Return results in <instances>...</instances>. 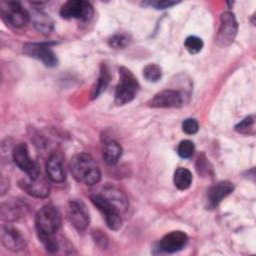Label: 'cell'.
Instances as JSON below:
<instances>
[{
    "label": "cell",
    "mask_w": 256,
    "mask_h": 256,
    "mask_svg": "<svg viewBox=\"0 0 256 256\" xmlns=\"http://www.w3.org/2000/svg\"><path fill=\"white\" fill-rule=\"evenodd\" d=\"M182 129L183 131L186 133V134H189V135H193L195 133H197L198 129H199V125H198V122L193 119V118H188V119H185L182 123Z\"/></svg>",
    "instance_id": "83f0119b"
},
{
    "label": "cell",
    "mask_w": 256,
    "mask_h": 256,
    "mask_svg": "<svg viewBox=\"0 0 256 256\" xmlns=\"http://www.w3.org/2000/svg\"><path fill=\"white\" fill-rule=\"evenodd\" d=\"M1 238L4 246L12 251H20L26 247L25 238L21 232L14 227H3Z\"/></svg>",
    "instance_id": "9a60e30c"
},
{
    "label": "cell",
    "mask_w": 256,
    "mask_h": 256,
    "mask_svg": "<svg viewBox=\"0 0 256 256\" xmlns=\"http://www.w3.org/2000/svg\"><path fill=\"white\" fill-rule=\"evenodd\" d=\"M53 43L51 42H37L26 43L23 46V52L35 59L40 60L47 67H55L58 64V59L52 51Z\"/></svg>",
    "instance_id": "5b68a950"
},
{
    "label": "cell",
    "mask_w": 256,
    "mask_h": 256,
    "mask_svg": "<svg viewBox=\"0 0 256 256\" xmlns=\"http://www.w3.org/2000/svg\"><path fill=\"white\" fill-rule=\"evenodd\" d=\"M173 181L177 189L186 190L192 183V173L187 168L179 167L174 172Z\"/></svg>",
    "instance_id": "7402d4cb"
},
{
    "label": "cell",
    "mask_w": 256,
    "mask_h": 256,
    "mask_svg": "<svg viewBox=\"0 0 256 256\" xmlns=\"http://www.w3.org/2000/svg\"><path fill=\"white\" fill-rule=\"evenodd\" d=\"M13 160L15 164L28 175V177L35 178L40 175L39 166L30 157L26 144H19L14 148Z\"/></svg>",
    "instance_id": "9c48e42d"
},
{
    "label": "cell",
    "mask_w": 256,
    "mask_h": 256,
    "mask_svg": "<svg viewBox=\"0 0 256 256\" xmlns=\"http://www.w3.org/2000/svg\"><path fill=\"white\" fill-rule=\"evenodd\" d=\"M68 218L77 230L82 231L86 229L90 222V216L85 203L79 199L70 200L68 205Z\"/></svg>",
    "instance_id": "8fae6325"
},
{
    "label": "cell",
    "mask_w": 256,
    "mask_h": 256,
    "mask_svg": "<svg viewBox=\"0 0 256 256\" xmlns=\"http://www.w3.org/2000/svg\"><path fill=\"white\" fill-rule=\"evenodd\" d=\"M188 236L183 231H172L164 235L159 242V249L165 253H174L186 245Z\"/></svg>",
    "instance_id": "4fadbf2b"
},
{
    "label": "cell",
    "mask_w": 256,
    "mask_h": 256,
    "mask_svg": "<svg viewBox=\"0 0 256 256\" xmlns=\"http://www.w3.org/2000/svg\"><path fill=\"white\" fill-rule=\"evenodd\" d=\"M143 76L149 82H157L162 77V70L157 64H147L143 69Z\"/></svg>",
    "instance_id": "603a6c76"
},
{
    "label": "cell",
    "mask_w": 256,
    "mask_h": 256,
    "mask_svg": "<svg viewBox=\"0 0 256 256\" xmlns=\"http://www.w3.org/2000/svg\"><path fill=\"white\" fill-rule=\"evenodd\" d=\"M238 23L233 13L224 12L220 16V25L218 29V33L216 36V43L225 47L230 45L237 34Z\"/></svg>",
    "instance_id": "52a82bcc"
},
{
    "label": "cell",
    "mask_w": 256,
    "mask_h": 256,
    "mask_svg": "<svg viewBox=\"0 0 256 256\" xmlns=\"http://www.w3.org/2000/svg\"><path fill=\"white\" fill-rule=\"evenodd\" d=\"M195 151V147L192 141L190 140H183L179 143L177 147V153L181 158L187 159L190 158Z\"/></svg>",
    "instance_id": "d4e9b609"
},
{
    "label": "cell",
    "mask_w": 256,
    "mask_h": 256,
    "mask_svg": "<svg viewBox=\"0 0 256 256\" xmlns=\"http://www.w3.org/2000/svg\"><path fill=\"white\" fill-rule=\"evenodd\" d=\"M234 190V185L230 181H220L211 186L206 194V202L208 207L215 208L220 202L229 196Z\"/></svg>",
    "instance_id": "7c38bea8"
},
{
    "label": "cell",
    "mask_w": 256,
    "mask_h": 256,
    "mask_svg": "<svg viewBox=\"0 0 256 256\" xmlns=\"http://www.w3.org/2000/svg\"><path fill=\"white\" fill-rule=\"evenodd\" d=\"M139 83L134 74L125 67L119 68V82L115 89L114 103L117 106L131 102L139 91Z\"/></svg>",
    "instance_id": "7a4b0ae2"
},
{
    "label": "cell",
    "mask_w": 256,
    "mask_h": 256,
    "mask_svg": "<svg viewBox=\"0 0 256 256\" xmlns=\"http://www.w3.org/2000/svg\"><path fill=\"white\" fill-rule=\"evenodd\" d=\"M48 177L54 182H62L65 179V170L61 157L57 154H52L46 164Z\"/></svg>",
    "instance_id": "d6986e66"
},
{
    "label": "cell",
    "mask_w": 256,
    "mask_h": 256,
    "mask_svg": "<svg viewBox=\"0 0 256 256\" xmlns=\"http://www.w3.org/2000/svg\"><path fill=\"white\" fill-rule=\"evenodd\" d=\"M110 80H111V75H110L109 68L105 63H102L100 66V72H99V77H98L97 83L91 93V99L97 98L102 92H104L106 90Z\"/></svg>",
    "instance_id": "ffe728a7"
},
{
    "label": "cell",
    "mask_w": 256,
    "mask_h": 256,
    "mask_svg": "<svg viewBox=\"0 0 256 256\" xmlns=\"http://www.w3.org/2000/svg\"><path fill=\"white\" fill-rule=\"evenodd\" d=\"M122 155L121 145L114 139H105L102 145V156L108 165H115Z\"/></svg>",
    "instance_id": "ac0fdd59"
},
{
    "label": "cell",
    "mask_w": 256,
    "mask_h": 256,
    "mask_svg": "<svg viewBox=\"0 0 256 256\" xmlns=\"http://www.w3.org/2000/svg\"><path fill=\"white\" fill-rule=\"evenodd\" d=\"M20 186L30 195L38 198H44L49 194V183L48 181L40 174L35 178L29 177L28 179L20 182Z\"/></svg>",
    "instance_id": "5bb4252c"
},
{
    "label": "cell",
    "mask_w": 256,
    "mask_h": 256,
    "mask_svg": "<svg viewBox=\"0 0 256 256\" xmlns=\"http://www.w3.org/2000/svg\"><path fill=\"white\" fill-rule=\"evenodd\" d=\"M0 7L2 19L15 28L24 27L30 20V14L19 2H1Z\"/></svg>",
    "instance_id": "277c9868"
},
{
    "label": "cell",
    "mask_w": 256,
    "mask_h": 256,
    "mask_svg": "<svg viewBox=\"0 0 256 256\" xmlns=\"http://www.w3.org/2000/svg\"><path fill=\"white\" fill-rule=\"evenodd\" d=\"M182 105V93L172 89L162 90L148 101V106L152 108H179Z\"/></svg>",
    "instance_id": "30bf717a"
},
{
    "label": "cell",
    "mask_w": 256,
    "mask_h": 256,
    "mask_svg": "<svg viewBox=\"0 0 256 256\" xmlns=\"http://www.w3.org/2000/svg\"><path fill=\"white\" fill-rule=\"evenodd\" d=\"M28 212L25 203L19 200H11L1 205V217L5 221H15Z\"/></svg>",
    "instance_id": "2e32d148"
},
{
    "label": "cell",
    "mask_w": 256,
    "mask_h": 256,
    "mask_svg": "<svg viewBox=\"0 0 256 256\" xmlns=\"http://www.w3.org/2000/svg\"><path fill=\"white\" fill-rule=\"evenodd\" d=\"M178 2L176 1H171V0H155V1H149L146 3H143L144 5H149L151 7H154L156 9H166L170 8L174 5H176Z\"/></svg>",
    "instance_id": "f1b7e54d"
},
{
    "label": "cell",
    "mask_w": 256,
    "mask_h": 256,
    "mask_svg": "<svg viewBox=\"0 0 256 256\" xmlns=\"http://www.w3.org/2000/svg\"><path fill=\"white\" fill-rule=\"evenodd\" d=\"M60 15L65 19L89 20L93 15V7L84 0H69L61 6Z\"/></svg>",
    "instance_id": "ba28073f"
},
{
    "label": "cell",
    "mask_w": 256,
    "mask_h": 256,
    "mask_svg": "<svg viewBox=\"0 0 256 256\" xmlns=\"http://www.w3.org/2000/svg\"><path fill=\"white\" fill-rule=\"evenodd\" d=\"M60 223V213L53 205H45L36 213L35 224L38 234L53 235L59 229Z\"/></svg>",
    "instance_id": "3957f363"
},
{
    "label": "cell",
    "mask_w": 256,
    "mask_h": 256,
    "mask_svg": "<svg viewBox=\"0 0 256 256\" xmlns=\"http://www.w3.org/2000/svg\"><path fill=\"white\" fill-rule=\"evenodd\" d=\"M254 124H255L254 116H248L235 126V130L241 134H248L250 130L253 129Z\"/></svg>",
    "instance_id": "484cf974"
},
{
    "label": "cell",
    "mask_w": 256,
    "mask_h": 256,
    "mask_svg": "<svg viewBox=\"0 0 256 256\" xmlns=\"http://www.w3.org/2000/svg\"><path fill=\"white\" fill-rule=\"evenodd\" d=\"M108 43L113 49H123L128 44V38L123 34H115L109 39Z\"/></svg>",
    "instance_id": "4316f807"
},
{
    "label": "cell",
    "mask_w": 256,
    "mask_h": 256,
    "mask_svg": "<svg viewBox=\"0 0 256 256\" xmlns=\"http://www.w3.org/2000/svg\"><path fill=\"white\" fill-rule=\"evenodd\" d=\"M99 194L116 207L121 214L128 209V200L120 190L113 187H105Z\"/></svg>",
    "instance_id": "e0dca14e"
},
{
    "label": "cell",
    "mask_w": 256,
    "mask_h": 256,
    "mask_svg": "<svg viewBox=\"0 0 256 256\" xmlns=\"http://www.w3.org/2000/svg\"><path fill=\"white\" fill-rule=\"evenodd\" d=\"M32 20L34 23V26L37 28L38 31L48 34L50 33V31L52 30L53 27V22L51 20V18L49 17V15H47L46 13L39 11V10H34L32 13Z\"/></svg>",
    "instance_id": "44dd1931"
},
{
    "label": "cell",
    "mask_w": 256,
    "mask_h": 256,
    "mask_svg": "<svg viewBox=\"0 0 256 256\" xmlns=\"http://www.w3.org/2000/svg\"><path fill=\"white\" fill-rule=\"evenodd\" d=\"M70 171L76 181L85 185L97 184L101 178V172L97 163L87 153H79L72 157Z\"/></svg>",
    "instance_id": "6da1fadb"
},
{
    "label": "cell",
    "mask_w": 256,
    "mask_h": 256,
    "mask_svg": "<svg viewBox=\"0 0 256 256\" xmlns=\"http://www.w3.org/2000/svg\"><path fill=\"white\" fill-rule=\"evenodd\" d=\"M92 203L99 209V211L104 215L105 221L109 229L118 230L122 225L121 212L114 207L111 203H109L102 195L99 193L93 194L90 196Z\"/></svg>",
    "instance_id": "8992f818"
},
{
    "label": "cell",
    "mask_w": 256,
    "mask_h": 256,
    "mask_svg": "<svg viewBox=\"0 0 256 256\" xmlns=\"http://www.w3.org/2000/svg\"><path fill=\"white\" fill-rule=\"evenodd\" d=\"M203 41L197 36H188L184 41V46L186 50L191 54L199 53L203 48Z\"/></svg>",
    "instance_id": "cb8c5ba5"
}]
</instances>
